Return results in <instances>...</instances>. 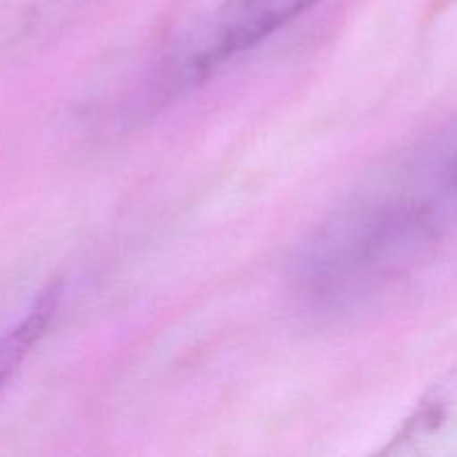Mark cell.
Segmentation results:
<instances>
[{
    "mask_svg": "<svg viewBox=\"0 0 457 457\" xmlns=\"http://www.w3.org/2000/svg\"><path fill=\"white\" fill-rule=\"evenodd\" d=\"M455 226L457 112L321 219L299 244L290 277L315 311H353L404 279Z\"/></svg>",
    "mask_w": 457,
    "mask_h": 457,
    "instance_id": "obj_1",
    "label": "cell"
},
{
    "mask_svg": "<svg viewBox=\"0 0 457 457\" xmlns=\"http://www.w3.org/2000/svg\"><path fill=\"white\" fill-rule=\"evenodd\" d=\"M320 0H228L208 40L186 61L190 79L208 74L226 58L253 47Z\"/></svg>",
    "mask_w": 457,
    "mask_h": 457,
    "instance_id": "obj_2",
    "label": "cell"
},
{
    "mask_svg": "<svg viewBox=\"0 0 457 457\" xmlns=\"http://www.w3.org/2000/svg\"><path fill=\"white\" fill-rule=\"evenodd\" d=\"M400 442L411 453L457 455V366L433 386Z\"/></svg>",
    "mask_w": 457,
    "mask_h": 457,
    "instance_id": "obj_3",
    "label": "cell"
},
{
    "mask_svg": "<svg viewBox=\"0 0 457 457\" xmlns=\"http://www.w3.org/2000/svg\"><path fill=\"white\" fill-rule=\"evenodd\" d=\"M56 290H47L38 299V303L27 312V317L21 324L13 326L4 335H0V386L12 375V370L21 364L22 357L29 353V348L38 342L40 335L45 333L54 311H56Z\"/></svg>",
    "mask_w": 457,
    "mask_h": 457,
    "instance_id": "obj_4",
    "label": "cell"
},
{
    "mask_svg": "<svg viewBox=\"0 0 457 457\" xmlns=\"http://www.w3.org/2000/svg\"><path fill=\"white\" fill-rule=\"evenodd\" d=\"M87 0H27V16L34 18V22L47 27L56 25L62 18L70 16L71 12H76L79 7Z\"/></svg>",
    "mask_w": 457,
    "mask_h": 457,
    "instance_id": "obj_5",
    "label": "cell"
}]
</instances>
